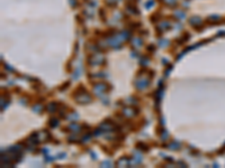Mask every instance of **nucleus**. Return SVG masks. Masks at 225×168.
Wrapping results in <instances>:
<instances>
[]
</instances>
